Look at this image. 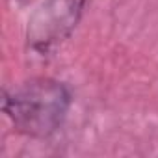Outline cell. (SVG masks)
Returning a JSON list of instances; mask_svg holds the SVG:
<instances>
[{
    "instance_id": "1",
    "label": "cell",
    "mask_w": 158,
    "mask_h": 158,
    "mask_svg": "<svg viewBox=\"0 0 158 158\" xmlns=\"http://www.w3.org/2000/svg\"><path fill=\"white\" fill-rule=\"evenodd\" d=\"M69 88L54 78H32L4 95V114L11 125L32 138L54 134L71 110Z\"/></svg>"
},
{
    "instance_id": "2",
    "label": "cell",
    "mask_w": 158,
    "mask_h": 158,
    "mask_svg": "<svg viewBox=\"0 0 158 158\" xmlns=\"http://www.w3.org/2000/svg\"><path fill=\"white\" fill-rule=\"evenodd\" d=\"M88 0H43L28 21L26 39L34 50L47 52L76 28Z\"/></svg>"
}]
</instances>
